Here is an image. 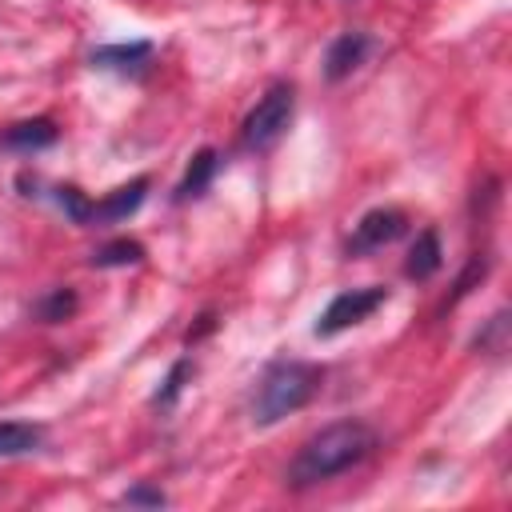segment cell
Instances as JSON below:
<instances>
[{"label": "cell", "mask_w": 512, "mask_h": 512, "mask_svg": "<svg viewBox=\"0 0 512 512\" xmlns=\"http://www.w3.org/2000/svg\"><path fill=\"white\" fill-rule=\"evenodd\" d=\"M152 40H124V44H100L92 48V68H104V72H120V76H136L144 72V64L152 60Z\"/></svg>", "instance_id": "cell-8"}, {"label": "cell", "mask_w": 512, "mask_h": 512, "mask_svg": "<svg viewBox=\"0 0 512 512\" xmlns=\"http://www.w3.org/2000/svg\"><path fill=\"white\" fill-rule=\"evenodd\" d=\"M148 196V176H136L120 188H112L104 200H92V216H88V228H104V224H120L128 220Z\"/></svg>", "instance_id": "cell-6"}, {"label": "cell", "mask_w": 512, "mask_h": 512, "mask_svg": "<svg viewBox=\"0 0 512 512\" xmlns=\"http://www.w3.org/2000/svg\"><path fill=\"white\" fill-rule=\"evenodd\" d=\"M484 276H488V252H476V256L468 260V268L460 272L456 292H452V300H448V304H456L460 296H468V292H472V284H476V280H484Z\"/></svg>", "instance_id": "cell-17"}, {"label": "cell", "mask_w": 512, "mask_h": 512, "mask_svg": "<svg viewBox=\"0 0 512 512\" xmlns=\"http://www.w3.org/2000/svg\"><path fill=\"white\" fill-rule=\"evenodd\" d=\"M408 232V212L400 208H372L360 216V224L352 228L348 236V256H368V252H380L388 248L392 240H400Z\"/></svg>", "instance_id": "cell-5"}, {"label": "cell", "mask_w": 512, "mask_h": 512, "mask_svg": "<svg viewBox=\"0 0 512 512\" xmlns=\"http://www.w3.org/2000/svg\"><path fill=\"white\" fill-rule=\"evenodd\" d=\"M216 168H220V152H216V148L192 152V160H188V168H184V176H180V184H176V204L204 196L208 184H212V176H216Z\"/></svg>", "instance_id": "cell-11"}, {"label": "cell", "mask_w": 512, "mask_h": 512, "mask_svg": "<svg viewBox=\"0 0 512 512\" xmlns=\"http://www.w3.org/2000/svg\"><path fill=\"white\" fill-rule=\"evenodd\" d=\"M56 204L64 208V216L72 220V224H84L88 228V216H92V200L76 188V184H60L56 188Z\"/></svg>", "instance_id": "cell-16"}, {"label": "cell", "mask_w": 512, "mask_h": 512, "mask_svg": "<svg viewBox=\"0 0 512 512\" xmlns=\"http://www.w3.org/2000/svg\"><path fill=\"white\" fill-rule=\"evenodd\" d=\"M140 260H144V244L140 240H128V236L108 240V244H100L88 256L92 268H128V264H140Z\"/></svg>", "instance_id": "cell-14"}, {"label": "cell", "mask_w": 512, "mask_h": 512, "mask_svg": "<svg viewBox=\"0 0 512 512\" xmlns=\"http://www.w3.org/2000/svg\"><path fill=\"white\" fill-rule=\"evenodd\" d=\"M372 448H376V432L364 420H336L300 444V452L288 464V484L292 488L324 484V480L356 468L360 460H368Z\"/></svg>", "instance_id": "cell-1"}, {"label": "cell", "mask_w": 512, "mask_h": 512, "mask_svg": "<svg viewBox=\"0 0 512 512\" xmlns=\"http://www.w3.org/2000/svg\"><path fill=\"white\" fill-rule=\"evenodd\" d=\"M384 304H388V288H384V284L336 292V296L328 300V308L320 312V320L312 324V332H316L320 340H328V336H336V332H344V328H352V324H364V320H368L376 308H384Z\"/></svg>", "instance_id": "cell-4"}, {"label": "cell", "mask_w": 512, "mask_h": 512, "mask_svg": "<svg viewBox=\"0 0 512 512\" xmlns=\"http://www.w3.org/2000/svg\"><path fill=\"white\" fill-rule=\"evenodd\" d=\"M368 52H372V36L368 32H340L324 52V80H332V84L348 80L364 64Z\"/></svg>", "instance_id": "cell-7"}, {"label": "cell", "mask_w": 512, "mask_h": 512, "mask_svg": "<svg viewBox=\"0 0 512 512\" xmlns=\"http://www.w3.org/2000/svg\"><path fill=\"white\" fill-rule=\"evenodd\" d=\"M76 308H80L76 288L60 284V288H48V292L32 304V316H36L40 324H64V320H72V316H76Z\"/></svg>", "instance_id": "cell-12"}, {"label": "cell", "mask_w": 512, "mask_h": 512, "mask_svg": "<svg viewBox=\"0 0 512 512\" xmlns=\"http://www.w3.org/2000/svg\"><path fill=\"white\" fill-rule=\"evenodd\" d=\"M40 440H44V428H40V424H28V420H0V456L36 452Z\"/></svg>", "instance_id": "cell-13"}, {"label": "cell", "mask_w": 512, "mask_h": 512, "mask_svg": "<svg viewBox=\"0 0 512 512\" xmlns=\"http://www.w3.org/2000/svg\"><path fill=\"white\" fill-rule=\"evenodd\" d=\"M504 328H508V312L500 308V312L488 320V328L476 336V348H500V344H504Z\"/></svg>", "instance_id": "cell-19"}, {"label": "cell", "mask_w": 512, "mask_h": 512, "mask_svg": "<svg viewBox=\"0 0 512 512\" xmlns=\"http://www.w3.org/2000/svg\"><path fill=\"white\" fill-rule=\"evenodd\" d=\"M292 108H296V88H292V84H272V88L256 100V108L244 116V124H240V144H244L248 152L272 148V144L288 132V124H292Z\"/></svg>", "instance_id": "cell-3"}, {"label": "cell", "mask_w": 512, "mask_h": 512, "mask_svg": "<svg viewBox=\"0 0 512 512\" xmlns=\"http://www.w3.org/2000/svg\"><path fill=\"white\" fill-rule=\"evenodd\" d=\"M320 380H324V372L316 364H304V360L268 364V372L260 376V388L252 396V424L256 428H272L284 416L300 412L320 392Z\"/></svg>", "instance_id": "cell-2"}, {"label": "cell", "mask_w": 512, "mask_h": 512, "mask_svg": "<svg viewBox=\"0 0 512 512\" xmlns=\"http://www.w3.org/2000/svg\"><path fill=\"white\" fill-rule=\"evenodd\" d=\"M188 376H192V360H188V356H180V360H172V368L164 372V380H160V388L152 392V408H172V404L180 400V392H184V384H188Z\"/></svg>", "instance_id": "cell-15"}, {"label": "cell", "mask_w": 512, "mask_h": 512, "mask_svg": "<svg viewBox=\"0 0 512 512\" xmlns=\"http://www.w3.org/2000/svg\"><path fill=\"white\" fill-rule=\"evenodd\" d=\"M56 140H60V128L48 116H32V120H20V124H8L0 132V148H8V152H40V148H52Z\"/></svg>", "instance_id": "cell-9"}, {"label": "cell", "mask_w": 512, "mask_h": 512, "mask_svg": "<svg viewBox=\"0 0 512 512\" xmlns=\"http://www.w3.org/2000/svg\"><path fill=\"white\" fill-rule=\"evenodd\" d=\"M440 264H444V248H440L436 228L416 232V240L408 248V260H404V276L408 280H432L440 272Z\"/></svg>", "instance_id": "cell-10"}, {"label": "cell", "mask_w": 512, "mask_h": 512, "mask_svg": "<svg viewBox=\"0 0 512 512\" xmlns=\"http://www.w3.org/2000/svg\"><path fill=\"white\" fill-rule=\"evenodd\" d=\"M212 324H216V316H212V312H204V316H200V324H196V328H188V344H196L204 332H212Z\"/></svg>", "instance_id": "cell-20"}, {"label": "cell", "mask_w": 512, "mask_h": 512, "mask_svg": "<svg viewBox=\"0 0 512 512\" xmlns=\"http://www.w3.org/2000/svg\"><path fill=\"white\" fill-rule=\"evenodd\" d=\"M120 504H144V508H164L168 504V496L160 492V488H152V484H136V488H128L124 496H120Z\"/></svg>", "instance_id": "cell-18"}]
</instances>
